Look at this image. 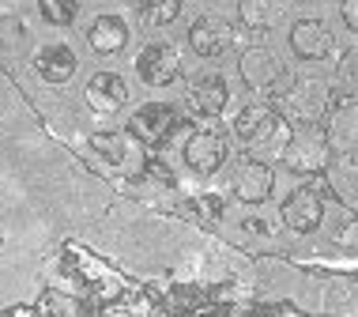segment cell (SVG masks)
<instances>
[{
    "mask_svg": "<svg viewBox=\"0 0 358 317\" xmlns=\"http://www.w3.org/2000/svg\"><path fill=\"white\" fill-rule=\"evenodd\" d=\"M290 132H294V125L279 113V106L272 99L245 102L230 118V136L241 143V151L253 159H264V162H279Z\"/></svg>",
    "mask_w": 358,
    "mask_h": 317,
    "instance_id": "1",
    "label": "cell"
},
{
    "mask_svg": "<svg viewBox=\"0 0 358 317\" xmlns=\"http://www.w3.org/2000/svg\"><path fill=\"white\" fill-rule=\"evenodd\" d=\"M336 80L328 76H317V72H298L272 94V102L279 106V113L290 121V125H321L328 106L336 102Z\"/></svg>",
    "mask_w": 358,
    "mask_h": 317,
    "instance_id": "2",
    "label": "cell"
},
{
    "mask_svg": "<svg viewBox=\"0 0 358 317\" xmlns=\"http://www.w3.org/2000/svg\"><path fill=\"white\" fill-rule=\"evenodd\" d=\"M332 155H336V148L328 140L324 125H294L283 155H279V167L290 178H324Z\"/></svg>",
    "mask_w": 358,
    "mask_h": 317,
    "instance_id": "3",
    "label": "cell"
},
{
    "mask_svg": "<svg viewBox=\"0 0 358 317\" xmlns=\"http://www.w3.org/2000/svg\"><path fill=\"white\" fill-rule=\"evenodd\" d=\"M328 189L321 178H306L302 185H294L290 193L279 200V223H283L290 234L298 238H309L324 227V216H328Z\"/></svg>",
    "mask_w": 358,
    "mask_h": 317,
    "instance_id": "4",
    "label": "cell"
},
{
    "mask_svg": "<svg viewBox=\"0 0 358 317\" xmlns=\"http://www.w3.org/2000/svg\"><path fill=\"white\" fill-rule=\"evenodd\" d=\"M234 102V87L219 69H196L185 76V87H181V106L192 113L196 121H219L222 113Z\"/></svg>",
    "mask_w": 358,
    "mask_h": 317,
    "instance_id": "5",
    "label": "cell"
},
{
    "mask_svg": "<svg viewBox=\"0 0 358 317\" xmlns=\"http://www.w3.org/2000/svg\"><path fill=\"white\" fill-rule=\"evenodd\" d=\"M132 69H136L140 83L143 87H155V91H166L173 83H185V50H181L178 42H170V38H155V42H143L136 61H132Z\"/></svg>",
    "mask_w": 358,
    "mask_h": 317,
    "instance_id": "6",
    "label": "cell"
},
{
    "mask_svg": "<svg viewBox=\"0 0 358 317\" xmlns=\"http://www.w3.org/2000/svg\"><path fill=\"white\" fill-rule=\"evenodd\" d=\"M181 162H185V170H192L196 178H215L230 162V132L215 129L211 121L196 125V129H185Z\"/></svg>",
    "mask_w": 358,
    "mask_h": 317,
    "instance_id": "7",
    "label": "cell"
},
{
    "mask_svg": "<svg viewBox=\"0 0 358 317\" xmlns=\"http://www.w3.org/2000/svg\"><path fill=\"white\" fill-rule=\"evenodd\" d=\"M238 80L245 83V91L272 99V94L290 80V69L272 45L249 42V45H241V53H238Z\"/></svg>",
    "mask_w": 358,
    "mask_h": 317,
    "instance_id": "8",
    "label": "cell"
},
{
    "mask_svg": "<svg viewBox=\"0 0 358 317\" xmlns=\"http://www.w3.org/2000/svg\"><path fill=\"white\" fill-rule=\"evenodd\" d=\"M185 45H189V53L200 57L204 64H219L222 57L234 53L238 27L219 12H200V15H192L189 27H185Z\"/></svg>",
    "mask_w": 358,
    "mask_h": 317,
    "instance_id": "9",
    "label": "cell"
},
{
    "mask_svg": "<svg viewBox=\"0 0 358 317\" xmlns=\"http://www.w3.org/2000/svg\"><path fill=\"white\" fill-rule=\"evenodd\" d=\"M287 50L298 64H324L340 53V42L324 15H298L287 27Z\"/></svg>",
    "mask_w": 358,
    "mask_h": 317,
    "instance_id": "10",
    "label": "cell"
},
{
    "mask_svg": "<svg viewBox=\"0 0 358 317\" xmlns=\"http://www.w3.org/2000/svg\"><path fill=\"white\" fill-rule=\"evenodd\" d=\"M124 132H129L136 143L143 148H166L173 132H185V118H181V110L173 102H162V99H151L136 106V110L129 113V125H124Z\"/></svg>",
    "mask_w": 358,
    "mask_h": 317,
    "instance_id": "11",
    "label": "cell"
},
{
    "mask_svg": "<svg viewBox=\"0 0 358 317\" xmlns=\"http://www.w3.org/2000/svg\"><path fill=\"white\" fill-rule=\"evenodd\" d=\"M227 193H230V200H238V204H245V208L268 204V200L275 197V162L241 155L234 167H230Z\"/></svg>",
    "mask_w": 358,
    "mask_h": 317,
    "instance_id": "12",
    "label": "cell"
},
{
    "mask_svg": "<svg viewBox=\"0 0 358 317\" xmlns=\"http://www.w3.org/2000/svg\"><path fill=\"white\" fill-rule=\"evenodd\" d=\"M129 99H132L129 80H124L121 72H113V69L91 72V80H87V87H83V102L91 106L99 118H113V113H121L124 106H129Z\"/></svg>",
    "mask_w": 358,
    "mask_h": 317,
    "instance_id": "13",
    "label": "cell"
},
{
    "mask_svg": "<svg viewBox=\"0 0 358 317\" xmlns=\"http://www.w3.org/2000/svg\"><path fill=\"white\" fill-rule=\"evenodd\" d=\"M31 69L42 83L64 87V83H72L76 72H80V57H76V50L69 42H42L31 53Z\"/></svg>",
    "mask_w": 358,
    "mask_h": 317,
    "instance_id": "14",
    "label": "cell"
},
{
    "mask_svg": "<svg viewBox=\"0 0 358 317\" xmlns=\"http://www.w3.org/2000/svg\"><path fill=\"white\" fill-rule=\"evenodd\" d=\"M129 42H132V27H129V19L117 15V12H99L87 23V50L94 57H102V61L121 57L129 50Z\"/></svg>",
    "mask_w": 358,
    "mask_h": 317,
    "instance_id": "15",
    "label": "cell"
},
{
    "mask_svg": "<svg viewBox=\"0 0 358 317\" xmlns=\"http://www.w3.org/2000/svg\"><path fill=\"white\" fill-rule=\"evenodd\" d=\"M321 125L336 151H358V94L355 91L336 94V102L328 106Z\"/></svg>",
    "mask_w": 358,
    "mask_h": 317,
    "instance_id": "16",
    "label": "cell"
},
{
    "mask_svg": "<svg viewBox=\"0 0 358 317\" xmlns=\"http://www.w3.org/2000/svg\"><path fill=\"white\" fill-rule=\"evenodd\" d=\"M321 181L328 197H336L343 208L358 211V151H336Z\"/></svg>",
    "mask_w": 358,
    "mask_h": 317,
    "instance_id": "17",
    "label": "cell"
},
{
    "mask_svg": "<svg viewBox=\"0 0 358 317\" xmlns=\"http://www.w3.org/2000/svg\"><path fill=\"white\" fill-rule=\"evenodd\" d=\"M290 15V0H238V23L249 34H272Z\"/></svg>",
    "mask_w": 358,
    "mask_h": 317,
    "instance_id": "18",
    "label": "cell"
},
{
    "mask_svg": "<svg viewBox=\"0 0 358 317\" xmlns=\"http://www.w3.org/2000/svg\"><path fill=\"white\" fill-rule=\"evenodd\" d=\"M132 15H136L140 31L143 34H159V31H170L181 15H185V0H136L132 4Z\"/></svg>",
    "mask_w": 358,
    "mask_h": 317,
    "instance_id": "19",
    "label": "cell"
},
{
    "mask_svg": "<svg viewBox=\"0 0 358 317\" xmlns=\"http://www.w3.org/2000/svg\"><path fill=\"white\" fill-rule=\"evenodd\" d=\"M129 132H117V129H102V132H91V151L99 155L106 167H124L129 162Z\"/></svg>",
    "mask_w": 358,
    "mask_h": 317,
    "instance_id": "20",
    "label": "cell"
},
{
    "mask_svg": "<svg viewBox=\"0 0 358 317\" xmlns=\"http://www.w3.org/2000/svg\"><path fill=\"white\" fill-rule=\"evenodd\" d=\"M324 310H332V314L358 310V283L347 280V276H332L324 283Z\"/></svg>",
    "mask_w": 358,
    "mask_h": 317,
    "instance_id": "21",
    "label": "cell"
},
{
    "mask_svg": "<svg viewBox=\"0 0 358 317\" xmlns=\"http://www.w3.org/2000/svg\"><path fill=\"white\" fill-rule=\"evenodd\" d=\"M38 8V19H42L45 27H72L76 15H80V0H34Z\"/></svg>",
    "mask_w": 358,
    "mask_h": 317,
    "instance_id": "22",
    "label": "cell"
},
{
    "mask_svg": "<svg viewBox=\"0 0 358 317\" xmlns=\"http://www.w3.org/2000/svg\"><path fill=\"white\" fill-rule=\"evenodd\" d=\"M336 83H340L343 91L358 94V42L336 53Z\"/></svg>",
    "mask_w": 358,
    "mask_h": 317,
    "instance_id": "23",
    "label": "cell"
},
{
    "mask_svg": "<svg viewBox=\"0 0 358 317\" xmlns=\"http://www.w3.org/2000/svg\"><path fill=\"white\" fill-rule=\"evenodd\" d=\"M238 230L245 238H253V242H272L275 238V219L264 216V211H249V216L238 219Z\"/></svg>",
    "mask_w": 358,
    "mask_h": 317,
    "instance_id": "24",
    "label": "cell"
},
{
    "mask_svg": "<svg viewBox=\"0 0 358 317\" xmlns=\"http://www.w3.org/2000/svg\"><path fill=\"white\" fill-rule=\"evenodd\" d=\"M332 242L347 249V253H358V211L347 208V216H343V223L332 230Z\"/></svg>",
    "mask_w": 358,
    "mask_h": 317,
    "instance_id": "25",
    "label": "cell"
},
{
    "mask_svg": "<svg viewBox=\"0 0 358 317\" xmlns=\"http://www.w3.org/2000/svg\"><path fill=\"white\" fill-rule=\"evenodd\" d=\"M38 310H45V314H83L87 302L69 299V295H57V291H45V299L38 302Z\"/></svg>",
    "mask_w": 358,
    "mask_h": 317,
    "instance_id": "26",
    "label": "cell"
},
{
    "mask_svg": "<svg viewBox=\"0 0 358 317\" xmlns=\"http://www.w3.org/2000/svg\"><path fill=\"white\" fill-rule=\"evenodd\" d=\"M340 23L347 34L358 38V0H340Z\"/></svg>",
    "mask_w": 358,
    "mask_h": 317,
    "instance_id": "27",
    "label": "cell"
},
{
    "mask_svg": "<svg viewBox=\"0 0 358 317\" xmlns=\"http://www.w3.org/2000/svg\"><path fill=\"white\" fill-rule=\"evenodd\" d=\"M200 4H208V8H219V4H227V0H200Z\"/></svg>",
    "mask_w": 358,
    "mask_h": 317,
    "instance_id": "28",
    "label": "cell"
},
{
    "mask_svg": "<svg viewBox=\"0 0 358 317\" xmlns=\"http://www.w3.org/2000/svg\"><path fill=\"white\" fill-rule=\"evenodd\" d=\"M298 4H328V0H298Z\"/></svg>",
    "mask_w": 358,
    "mask_h": 317,
    "instance_id": "29",
    "label": "cell"
},
{
    "mask_svg": "<svg viewBox=\"0 0 358 317\" xmlns=\"http://www.w3.org/2000/svg\"><path fill=\"white\" fill-rule=\"evenodd\" d=\"M102 4H113V0H102Z\"/></svg>",
    "mask_w": 358,
    "mask_h": 317,
    "instance_id": "30",
    "label": "cell"
}]
</instances>
